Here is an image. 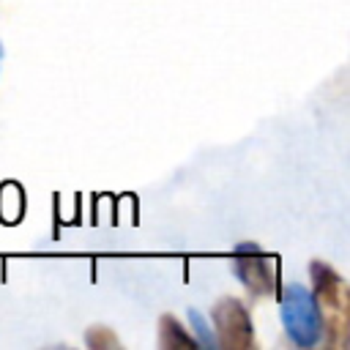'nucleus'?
Instances as JSON below:
<instances>
[{"instance_id": "obj_2", "label": "nucleus", "mask_w": 350, "mask_h": 350, "mask_svg": "<svg viewBox=\"0 0 350 350\" xmlns=\"http://www.w3.org/2000/svg\"><path fill=\"white\" fill-rule=\"evenodd\" d=\"M213 323H216V334L219 342L224 347H252V320L249 312L243 309L241 301L235 298H224L213 306Z\"/></svg>"}, {"instance_id": "obj_1", "label": "nucleus", "mask_w": 350, "mask_h": 350, "mask_svg": "<svg viewBox=\"0 0 350 350\" xmlns=\"http://www.w3.org/2000/svg\"><path fill=\"white\" fill-rule=\"evenodd\" d=\"M312 282H314V301H317V312L323 317V331H325V342L334 347H342L347 339V282L328 265L314 262L312 265Z\"/></svg>"}]
</instances>
